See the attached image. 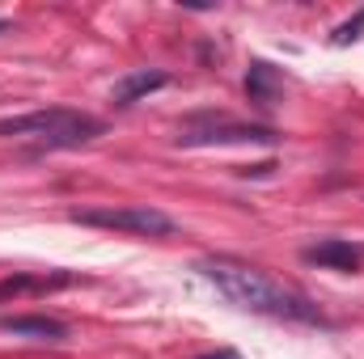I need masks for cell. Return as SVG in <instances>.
<instances>
[{
  "label": "cell",
  "mask_w": 364,
  "mask_h": 359,
  "mask_svg": "<svg viewBox=\"0 0 364 359\" xmlns=\"http://www.w3.org/2000/svg\"><path fill=\"white\" fill-rule=\"evenodd\" d=\"M73 224L102 228V233H132V237H170L174 220L149 203H132V207H73L68 211Z\"/></svg>",
  "instance_id": "cell-3"
},
{
  "label": "cell",
  "mask_w": 364,
  "mask_h": 359,
  "mask_svg": "<svg viewBox=\"0 0 364 359\" xmlns=\"http://www.w3.org/2000/svg\"><path fill=\"white\" fill-rule=\"evenodd\" d=\"M360 30H364V9L352 17V21H343V26L331 34V43H335V47H348V43H356V38H360Z\"/></svg>",
  "instance_id": "cell-10"
},
{
  "label": "cell",
  "mask_w": 364,
  "mask_h": 359,
  "mask_svg": "<svg viewBox=\"0 0 364 359\" xmlns=\"http://www.w3.org/2000/svg\"><path fill=\"white\" fill-rule=\"evenodd\" d=\"M77 275L68 270H43V275H9L0 279V300H17V296H43V292H60V287H73Z\"/></svg>",
  "instance_id": "cell-7"
},
{
  "label": "cell",
  "mask_w": 364,
  "mask_h": 359,
  "mask_svg": "<svg viewBox=\"0 0 364 359\" xmlns=\"http://www.w3.org/2000/svg\"><path fill=\"white\" fill-rule=\"evenodd\" d=\"M199 359H242L237 351H208V355H199Z\"/></svg>",
  "instance_id": "cell-11"
},
{
  "label": "cell",
  "mask_w": 364,
  "mask_h": 359,
  "mask_svg": "<svg viewBox=\"0 0 364 359\" xmlns=\"http://www.w3.org/2000/svg\"><path fill=\"white\" fill-rule=\"evenodd\" d=\"M166 85H170L166 72H127L123 81H114V106H136L140 97L166 89Z\"/></svg>",
  "instance_id": "cell-8"
},
{
  "label": "cell",
  "mask_w": 364,
  "mask_h": 359,
  "mask_svg": "<svg viewBox=\"0 0 364 359\" xmlns=\"http://www.w3.org/2000/svg\"><path fill=\"white\" fill-rule=\"evenodd\" d=\"M246 97L255 101V106H275V97H279V72H275L267 60H255L250 64V72H246Z\"/></svg>",
  "instance_id": "cell-9"
},
{
  "label": "cell",
  "mask_w": 364,
  "mask_h": 359,
  "mask_svg": "<svg viewBox=\"0 0 364 359\" xmlns=\"http://www.w3.org/2000/svg\"><path fill=\"white\" fill-rule=\"evenodd\" d=\"M0 334L34 338V343H64L68 326L55 321V317H43V313H13V317H0Z\"/></svg>",
  "instance_id": "cell-6"
},
{
  "label": "cell",
  "mask_w": 364,
  "mask_h": 359,
  "mask_svg": "<svg viewBox=\"0 0 364 359\" xmlns=\"http://www.w3.org/2000/svg\"><path fill=\"white\" fill-rule=\"evenodd\" d=\"M301 258L309 267H322V270H339V275H356L360 270V250L352 241H339V237H326L318 245H305Z\"/></svg>",
  "instance_id": "cell-5"
},
{
  "label": "cell",
  "mask_w": 364,
  "mask_h": 359,
  "mask_svg": "<svg viewBox=\"0 0 364 359\" xmlns=\"http://www.w3.org/2000/svg\"><path fill=\"white\" fill-rule=\"evenodd\" d=\"M106 131L102 118H93L85 110H68V106H51V110H30V114H13L0 118V140H43L47 148H77L85 140H97Z\"/></svg>",
  "instance_id": "cell-2"
},
{
  "label": "cell",
  "mask_w": 364,
  "mask_h": 359,
  "mask_svg": "<svg viewBox=\"0 0 364 359\" xmlns=\"http://www.w3.org/2000/svg\"><path fill=\"white\" fill-rule=\"evenodd\" d=\"M279 131L272 127H259V123H233L225 114H203V118H191L182 127L178 144L182 148H203V144H275Z\"/></svg>",
  "instance_id": "cell-4"
},
{
  "label": "cell",
  "mask_w": 364,
  "mask_h": 359,
  "mask_svg": "<svg viewBox=\"0 0 364 359\" xmlns=\"http://www.w3.org/2000/svg\"><path fill=\"white\" fill-rule=\"evenodd\" d=\"M195 270L203 279H212L216 292L225 300H233L237 309H246V313H267V317H288V321H322V313L305 296H296L292 287H284L267 270L250 267L242 258H225V254L199 258Z\"/></svg>",
  "instance_id": "cell-1"
}]
</instances>
